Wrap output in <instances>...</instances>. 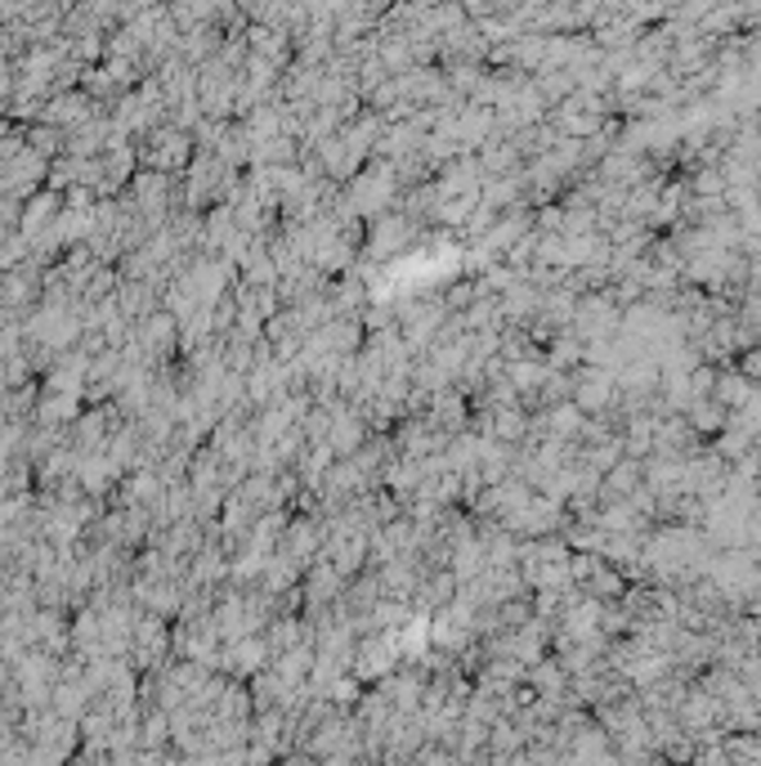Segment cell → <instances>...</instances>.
<instances>
[{
    "label": "cell",
    "mask_w": 761,
    "mask_h": 766,
    "mask_svg": "<svg viewBox=\"0 0 761 766\" xmlns=\"http://www.w3.org/2000/svg\"><path fill=\"white\" fill-rule=\"evenodd\" d=\"M721 422H726L721 408H695V427H699V431H704V427L713 431V427H721Z\"/></svg>",
    "instance_id": "7a4b0ae2"
},
{
    "label": "cell",
    "mask_w": 761,
    "mask_h": 766,
    "mask_svg": "<svg viewBox=\"0 0 761 766\" xmlns=\"http://www.w3.org/2000/svg\"><path fill=\"white\" fill-rule=\"evenodd\" d=\"M717 399H721V403H748V386L735 381V377H721V381H717Z\"/></svg>",
    "instance_id": "6da1fadb"
},
{
    "label": "cell",
    "mask_w": 761,
    "mask_h": 766,
    "mask_svg": "<svg viewBox=\"0 0 761 766\" xmlns=\"http://www.w3.org/2000/svg\"><path fill=\"white\" fill-rule=\"evenodd\" d=\"M739 368H743V377H748V381H761V350L743 355V364H739Z\"/></svg>",
    "instance_id": "3957f363"
}]
</instances>
